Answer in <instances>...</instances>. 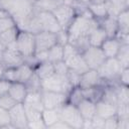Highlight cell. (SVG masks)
Listing matches in <instances>:
<instances>
[{
  "label": "cell",
  "mask_w": 129,
  "mask_h": 129,
  "mask_svg": "<svg viewBox=\"0 0 129 129\" xmlns=\"http://www.w3.org/2000/svg\"><path fill=\"white\" fill-rule=\"evenodd\" d=\"M77 108L83 119H92L96 115V102L92 100L83 99L77 105Z\"/></svg>",
  "instance_id": "17"
},
{
  "label": "cell",
  "mask_w": 129,
  "mask_h": 129,
  "mask_svg": "<svg viewBox=\"0 0 129 129\" xmlns=\"http://www.w3.org/2000/svg\"><path fill=\"white\" fill-rule=\"evenodd\" d=\"M19 32V28L16 26L10 30H7L5 32H2L0 33V41L3 43V45L5 46V48L7 46H10V45H14L15 44V41H16V37H17V34Z\"/></svg>",
  "instance_id": "30"
},
{
  "label": "cell",
  "mask_w": 129,
  "mask_h": 129,
  "mask_svg": "<svg viewBox=\"0 0 129 129\" xmlns=\"http://www.w3.org/2000/svg\"><path fill=\"white\" fill-rule=\"evenodd\" d=\"M8 94L17 102V103H23L26 95H27V89L25 84L20 82H13L11 83L10 89Z\"/></svg>",
  "instance_id": "20"
},
{
  "label": "cell",
  "mask_w": 129,
  "mask_h": 129,
  "mask_svg": "<svg viewBox=\"0 0 129 129\" xmlns=\"http://www.w3.org/2000/svg\"><path fill=\"white\" fill-rule=\"evenodd\" d=\"M23 62H24V57L18 51L15 44L7 46L3 50V54H2L3 68H17Z\"/></svg>",
  "instance_id": "9"
},
{
  "label": "cell",
  "mask_w": 129,
  "mask_h": 129,
  "mask_svg": "<svg viewBox=\"0 0 129 129\" xmlns=\"http://www.w3.org/2000/svg\"><path fill=\"white\" fill-rule=\"evenodd\" d=\"M73 87L69 83L67 76H59L56 74L51 75L50 77L41 80V91H52L69 94Z\"/></svg>",
  "instance_id": "3"
},
{
  "label": "cell",
  "mask_w": 129,
  "mask_h": 129,
  "mask_svg": "<svg viewBox=\"0 0 129 129\" xmlns=\"http://www.w3.org/2000/svg\"><path fill=\"white\" fill-rule=\"evenodd\" d=\"M105 85H107V83L100 77L98 71L92 69H89L88 71H86L81 75L80 83H79V87H81L82 89H89V88L105 86Z\"/></svg>",
  "instance_id": "11"
},
{
  "label": "cell",
  "mask_w": 129,
  "mask_h": 129,
  "mask_svg": "<svg viewBox=\"0 0 129 129\" xmlns=\"http://www.w3.org/2000/svg\"><path fill=\"white\" fill-rule=\"evenodd\" d=\"M83 99H85L84 92H83V89L79 86L73 87L68 94V103L73 104L75 106H77Z\"/></svg>",
  "instance_id": "33"
},
{
  "label": "cell",
  "mask_w": 129,
  "mask_h": 129,
  "mask_svg": "<svg viewBox=\"0 0 129 129\" xmlns=\"http://www.w3.org/2000/svg\"><path fill=\"white\" fill-rule=\"evenodd\" d=\"M55 38H56V43L63 46L67 43H69V34L67 30L60 29L55 33Z\"/></svg>",
  "instance_id": "39"
},
{
  "label": "cell",
  "mask_w": 129,
  "mask_h": 129,
  "mask_svg": "<svg viewBox=\"0 0 129 129\" xmlns=\"http://www.w3.org/2000/svg\"><path fill=\"white\" fill-rule=\"evenodd\" d=\"M98 25V20L93 17L89 9L85 10L81 14H77L67 30L69 34V42H73L83 36H88L89 33Z\"/></svg>",
  "instance_id": "1"
},
{
  "label": "cell",
  "mask_w": 129,
  "mask_h": 129,
  "mask_svg": "<svg viewBox=\"0 0 129 129\" xmlns=\"http://www.w3.org/2000/svg\"><path fill=\"white\" fill-rule=\"evenodd\" d=\"M122 67L116 57H107L104 62L97 69L100 77L106 83H112L118 80V76L122 71ZM118 83V81H117Z\"/></svg>",
  "instance_id": "4"
},
{
  "label": "cell",
  "mask_w": 129,
  "mask_h": 129,
  "mask_svg": "<svg viewBox=\"0 0 129 129\" xmlns=\"http://www.w3.org/2000/svg\"><path fill=\"white\" fill-rule=\"evenodd\" d=\"M117 128H118V120L116 116L105 119L104 129H117Z\"/></svg>",
  "instance_id": "45"
},
{
  "label": "cell",
  "mask_w": 129,
  "mask_h": 129,
  "mask_svg": "<svg viewBox=\"0 0 129 129\" xmlns=\"http://www.w3.org/2000/svg\"><path fill=\"white\" fill-rule=\"evenodd\" d=\"M17 102L9 95V94H5L0 96V107L6 110H10L14 105H16Z\"/></svg>",
  "instance_id": "37"
},
{
  "label": "cell",
  "mask_w": 129,
  "mask_h": 129,
  "mask_svg": "<svg viewBox=\"0 0 129 129\" xmlns=\"http://www.w3.org/2000/svg\"><path fill=\"white\" fill-rule=\"evenodd\" d=\"M34 73L38 76V78H39L40 80L46 79V78H48V77H50L51 75L54 74V67H53V63H51V62L48 61V60L39 62V63L34 68Z\"/></svg>",
  "instance_id": "24"
},
{
  "label": "cell",
  "mask_w": 129,
  "mask_h": 129,
  "mask_svg": "<svg viewBox=\"0 0 129 129\" xmlns=\"http://www.w3.org/2000/svg\"><path fill=\"white\" fill-rule=\"evenodd\" d=\"M82 55L88 66V68L92 69V70H97L107 58L105 56V54L103 53L101 47L92 46V45H90L88 48H86L82 52Z\"/></svg>",
  "instance_id": "8"
},
{
  "label": "cell",
  "mask_w": 129,
  "mask_h": 129,
  "mask_svg": "<svg viewBox=\"0 0 129 129\" xmlns=\"http://www.w3.org/2000/svg\"><path fill=\"white\" fill-rule=\"evenodd\" d=\"M23 104L42 111L43 106H42V102H41V91H39V92H27V95L23 101Z\"/></svg>",
  "instance_id": "25"
},
{
  "label": "cell",
  "mask_w": 129,
  "mask_h": 129,
  "mask_svg": "<svg viewBox=\"0 0 129 129\" xmlns=\"http://www.w3.org/2000/svg\"><path fill=\"white\" fill-rule=\"evenodd\" d=\"M63 61L67 63L69 70H72V71H74L80 75H82L83 73H85L86 71L89 70L82 53H80V52L74 54L73 56L69 57L68 59H66Z\"/></svg>",
  "instance_id": "14"
},
{
  "label": "cell",
  "mask_w": 129,
  "mask_h": 129,
  "mask_svg": "<svg viewBox=\"0 0 129 129\" xmlns=\"http://www.w3.org/2000/svg\"><path fill=\"white\" fill-rule=\"evenodd\" d=\"M33 74H34V68L26 62H23L22 64L15 68V75H16L15 82H20L25 84Z\"/></svg>",
  "instance_id": "21"
},
{
  "label": "cell",
  "mask_w": 129,
  "mask_h": 129,
  "mask_svg": "<svg viewBox=\"0 0 129 129\" xmlns=\"http://www.w3.org/2000/svg\"><path fill=\"white\" fill-rule=\"evenodd\" d=\"M98 22H99V25L104 29V31L106 32L108 37H115L116 36V34L119 30L116 17L107 15L106 17L99 20Z\"/></svg>",
  "instance_id": "18"
},
{
  "label": "cell",
  "mask_w": 129,
  "mask_h": 129,
  "mask_svg": "<svg viewBox=\"0 0 129 129\" xmlns=\"http://www.w3.org/2000/svg\"><path fill=\"white\" fill-rule=\"evenodd\" d=\"M90 3H105L107 0H89Z\"/></svg>",
  "instance_id": "50"
},
{
  "label": "cell",
  "mask_w": 129,
  "mask_h": 129,
  "mask_svg": "<svg viewBox=\"0 0 129 129\" xmlns=\"http://www.w3.org/2000/svg\"><path fill=\"white\" fill-rule=\"evenodd\" d=\"M16 48L18 51L23 55V57L32 56L35 53V36L33 33L26 31V30H20L17 34L16 41H15Z\"/></svg>",
  "instance_id": "2"
},
{
  "label": "cell",
  "mask_w": 129,
  "mask_h": 129,
  "mask_svg": "<svg viewBox=\"0 0 129 129\" xmlns=\"http://www.w3.org/2000/svg\"><path fill=\"white\" fill-rule=\"evenodd\" d=\"M27 92H39L41 91V80L34 73L31 78L25 83Z\"/></svg>",
  "instance_id": "34"
},
{
  "label": "cell",
  "mask_w": 129,
  "mask_h": 129,
  "mask_svg": "<svg viewBox=\"0 0 129 129\" xmlns=\"http://www.w3.org/2000/svg\"><path fill=\"white\" fill-rule=\"evenodd\" d=\"M49 128L50 129H72L70 127V125L67 124L64 121H62L61 119L58 120V121H56L55 123H53Z\"/></svg>",
  "instance_id": "48"
},
{
  "label": "cell",
  "mask_w": 129,
  "mask_h": 129,
  "mask_svg": "<svg viewBox=\"0 0 129 129\" xmlns=\"http://www.w3.org/2000/svg\"><path fill=\"white\" fill-rule=\"evenodd\" d=\"M10 115V124L12 128L24 129L27 128V118L25 114V109L23 103H17L9 110Z\"/></svg>",
  "instance_id": "10"
},
{
  "label": "cell",
  "mask_w": 129,
  "mask_h": 129,
  "mask_svg": "<svg viewBox=\"0 0 129 129\" xmlns=\"http://www.w3.org/2000/svg\"><path fill=\"white\" fill-rule=\"evenodd\" d=\"M35 36V52L47 51L56 43L55 33L48 31H40L34 34Z\"/></svg>",
  "instance_id": "13"
},
{
  "label": "cell",
  "mask_w": 129,
  "mask_h": 129,
  "mask_svg": "<svg viewBox=\"0 0 129 129\" xmlns=\"http://www.w3.org/2000/svg\"><path fill=\"white\" fill-rule=\"evenodd\" d=\"M116 59L119 61L121 67L129 68V43H122L119 51L116 55Z\"/></svg>",
  "instance_id": "31"
},
{
  "label": "cell",
  "mask_w": 129,
  "mask_h": 129,
  "mask_svg": "<svg viewBox=\"0 0 129 129\" xmlns=\"http://www.w3.org/2000/svg\"><path fill=\"white\" fill-rule=\"evenodd\" d=\"M12 127L10 124V115L9 111L0 107V128Z\"/></svg>",
  "instance_id": "38"
},
{
  "label": "cell",
  "mask_w": 129,
  "mask_h": 129,
  "mask_svg": "<svg viewBox=\"0 0 129 129\" xmlns=\"http://www.w3.org/2000/svg\"><path fill=\"white\" fill-rule=\"evenodd\" d=\"M109 16L116 17L121 11L128 9L129 0H107L105 2Z\"/></svg>",
  "instance_id": "19"
},
{
  "label": "cell",
  "mask_w": 129,
  "mask_h": 129,
  "mask_svg": "<svg viewBox=\"0 0 129 129\" xmlns=\"http://www.w3.org/2000/svg\"><path fill=\"white\" fill-rule=\"evenodd\" d=\"M80 78H81V75L72 71V70H69L68 74H67V79L69 81V83L71 84L72 87H77L79 86V83H80Z\"/></svg>",
  "instance_id": "41"
},
{
  "label": "cell",
  "mask_w": 129,
  "mask_h": 129,
  "mask_svg": "<svg viewBox=\"0 0 129 129\" xmlns=\"http://www.w3.org/2000/svg\"><path fill=\"white\" fill-rule=\"evenodd\" d=\"M51 12L54 15L55 19L57 20L60 28L63 30H68L69 26L71 25L72 21L74 20L75 16L77 15L74 7L67 5V4H61V5L57 6Z\"/></svg>",
  "instance_id": "7"
},
{
  "label": "cell",
  "mask_w": 129,
  "mask_h": 129,
  "mask_svg": "<svg viewBox=\"0 0 129 129\" xmlns=\"http://www.w3.org/2000/svg\"><path fill=\"white\" fill-rule=\"evenodd\" d=\"M27 128H30V129H43V128H46V126H45V124L43 123V121L41 119V120H37V121H33V122H28Z\"/></svg>",
  "instance_id": "47"
},
{
  "label": "cell",
  "mask_w": 129,
  "mask_h": 129,
  "mask_svg": "<svg viewBox=\"0 0 129 129\" xmlns=\"http://www.w3.org/2000/svg\"><path fill=\"white\" fill-rule=\"evenodd\" d=\"M118 84L123 85V86H128L129 85V68H124L122 69L121 73L118 76Z\"/></svg>",
  "instance_id": "42"
},
{
  "label": "cell",
  "mask_w": 129,
  "mask_h": 129,
  "mask_svg": "<svg viewBox=\"0 0 129 129\" xmlns=\"http://www.w3.org/2000/svg\"><path fill=\"white\" fill-rule=\"evenodd\" d=\"M53 67H54V74L59 75V76H64V77L67 76V74L69 72V68L63 60L53 63Z\"/></svg>",
  "instance_id": "40"
},
{
  "label": "cell",
  "mask_w": 129,
  "mask_h": 129,
  "mask_svg": "<svg viewBox=\"0 0 129 129\" xmlns=\"http://www.w3.org/2000/svg\"><path fill=\"white\" fill-rule=\"evenodd\" d=\"M16 26H17L16 22L11 15H7V16L0 19V33L5 32L7 30H10Z\"/></svg>",
  "instance_id": "36"
},
{
  "label": "cell",
  "mask_w": 129,
  "mask_h": 129,
  "mask_svg": "<svg viewBox=\"0 0 129 129\" xmlns=\"http://www.w3.org/2000/svg\"><path fill=\"white\" fill-rule=\"evenodd\" d=\"M92 128L93 129H104V125H105V119H103L102 117L95 115L92 119Z\"/></svg>",
  "instance_id": "44"
},
{
  "label": "cell",
  "mask_w": 129,
  "mask_h": 129,
  "mask_svg": "<svg viewBox=\"0 0 129 129\" xmlns=\"http://www.w3.org/2000/svg\"><path fill=\"white\" fill-rule=\"evenodd\" d=\"M41 102L43 109H59L68 102V95L59 92L41 91Z\"/></svg>",
  "instance_id": "6"
},
{
  "label": "cell",
  "mask_w": 129,
  "mask_h": 129,
  "mask_svg": "<svg viewBox=\"0 0 129 129\" xmlns=\"http://www.w3.org/2000/svg\"><path fill=\"white\" fill-rule=\"evenodd\" d=\"M10 86H11V82H9V81H7L5 79L0 78V96L8 94Z\"/></svg>",
  "instance_id": "46"
},
{
  "label": "cell",
  "mask_w": 129,
  "mask_h": 129,
  "mask_svg": "<svg viewBox=\"0 0 129 129\" xmlns=\"http://www.w3.org/2000/svg\"><path fill=\"white\" fill-rule=\"evenodd\" d=\"M7 15H9V14H8V12H7V11H5L4 9L0 8V19H1V18H3V17H5V16H7Z\"/></svg>",
  "instance_id": "49"
},
{
  "label": "cell",
  "mask_w": 129,
  "mask_h": 129,
  "mask_svg": "<svg viewBox=\"0 0 129 129\" xmlns=\"http://www.w3.org/2000/svg\"><path fill=\"white\" fill-rule=\"evenodd\" d=\"M15 68H4L1 78L13 83L15 82Z\"/></svg>",
  "instance_id": "43"
},
{
  "label": "cell",
  "mask_w": 129,
  "mask_h": 129,
  "mask_svg": "<svg viewBox=\"0 0 129 129\" xmlns=\"http://www.w3.org/2000/svg\"><path fill=\"white\" fill-rule=\"evenodd\" d=\"M60 119L70 125L72 129H81L83 125V117L81 116L77 106L66 103L59 108Z\"/></svg>",
  "instance_id": "5"
},
{
  "label": "cell",
  "mask_w": 129,
  "mask_h": 129,
  "mask_svg": "<svg viewBox=\"0 0 129 129\" xmlns=\"http://www.w3.org/2000/svg\"><path fill=\"white\" fill-rule=\"evenodd\" d=\"M41 117L46 128H49L53 123L60 120L59 109H43L41 113Z\"/></svg>",
  "instance_id": "26"
},
{
  "label": "cell",
  "mask_w": 129,
  "mask_h": 129,
  "mask_svg": "<svg viewBox=\"0 0 129 129\" xmlns=\"http://www.w3.org/2000/svg\"><path fill=\"white\" fill-rule=\"evenodd\" d=\"M24 105V104H23ZM24 109H25V114H26V118L28 122H33V121H37V120H41V113L42 111L35 109L33 107L24 105Z\"/></svg>",
  "instance_id": "35"
},
{
  "label": "cell",
  "mask_w": 129,
  "mask_h": 129,
  "mask_svg": "<svg viewBox=\"0 0 129 129\" xmlns=\"http://www.w3.org/2000/svg\"><path fill=\"white\" fill-rule=\"evenodd\" d=\"M62 46L55 43L47 50V60L51 63H55L57 61L62 60Z\"/></svg>",
  "instance_id": "32"
},
{
  "label": "cell",
  "mask_w": 129,
  "mask_h": 129,
  "mask_svg": "<svg viewBox=\"0 0 129 129\" xmlns=\"http://www.w3.org/2000/svg\"><path fill=\"white\" fill-rule=\"evenodd\" d=\"M115 92L118 105H128L129 104V89L128 86H123L120 84H115Z\"/></svg>",
  "instance_id": "28"
},
{
  "label": "cell",
  "mask_w": 129,
  "mask_h": 129,
  "mask_svg": "<svg viewBox=\"0 0 129 129\" xmlns=\"http://www.w3.org/2000/svg\"><path fill=\"white\" fill-rule=\"evenodd\" d=\"M2 54H3V50L0 49V64H2Z\"/></svg>",
  "instance_id": "51"
},
{
  "label": "cell",
  "mask_w": 129,
  "mask_h": 129,
  "mask_svg": "<svg viewBox=\"0 0 129 129\" xmlns=\"http://www.w3.org/2000/svg\"><path fill=\"white\" fill-rule=\"evenodd\" d=\"M107 37L108 36H107L106 32L104 31V29L100 25H98L97 27H95L89 33L88 40H89L90 45H92V46H99L100 47Z\"/></svg>",
  "instance_id": "22"
},
{
  "label": "cell",
  "mask_w": 129,
  "mask_h": 129,
  "mask_svg": "<svg viewBox=\"0 0 129 129\" xmlns=\"http://www.w3.org/2000/svg\"><path fill=\"white\" fill-rule=\"evenodd\" d=\"M121 44L122 43L120 42V40L118 38L107 37L100 47L106 57H116Z\"/></svg>",
  "instance_id": "15"
},
{
  "label": "cell",
  "mask_w": 129,
  "mask_h": 129,
  "mask_svg": "<svg viewBox=\"0 0 129 129\" xmlns=\"http://www.w3.org/2000/svg\"><path fill=\"white\" fill-rule=\"evenodd\" d=\"M117 106L107 103L105 101L99 100L96 102V115L102 117L103 119H108L110 117L116 116Z\"/></svg>",
  "instance_id": "16"
},
{
  "label": "cell",
  "mask_w": 129,
  "mask_h": 129,
  "mask_svg": "<svg viewBox=\"0 0 129 129\" xmlns=\"http://www.w3.org/2000/svg\"><path fill=\"white\" fill-rule=\"evenodd\" d=\"M37 18L40 24L41 31L56 33L58 30L61 29L54 15L50 11H37Z\"/></svg>",
  "instance_id": "12"
},
{
  "label": "cell",
  "mask_w": 129,
  "mask_h": 129,
  "mask_svg": "<svg viewBox=\"0 0 129 129\" xmlns=\"http://www.w3.org/2000/svg\"><path fill=\"white\" fill-rule=\"evenodd\" d=\"M88 9L91 12V14L93 15V17L95 19H97L98 21L108 15L107 7H106L105 3H89Z\"/></svg>",
  "instance_id": "27"
},
{
  "label": "cell",
  "mask_w": 129,
  "mask_h": 129,
  "mask_svg": "<svg viewBox=\"0 0 129 129\" xmlns=\"http://www.w3.org/2000/svg\"><path fill=\"white\" fill-rule=\"evenodd\" d=\"M63 4V0H34L33 8L37 11H53L57 6Z\"/></svg>",
  "instance_id": "23"
},
{
  "label": "cell",
  "mask_w": 129,
  "mask_h": 129,
  "mask_svg": "<svg viewBox=\"0 0 129 129\" xmlns=\"http://www.w3.org/2000/svg\"><path fill=\"white\" fill-rule=\"evenodd\" d=\"M116 20H117L118 27H119V30L117 33L129 34V11L128 9L121 11L116 16Z\"/></svg>",
  "instance_id": "29"
}]
</instances>
